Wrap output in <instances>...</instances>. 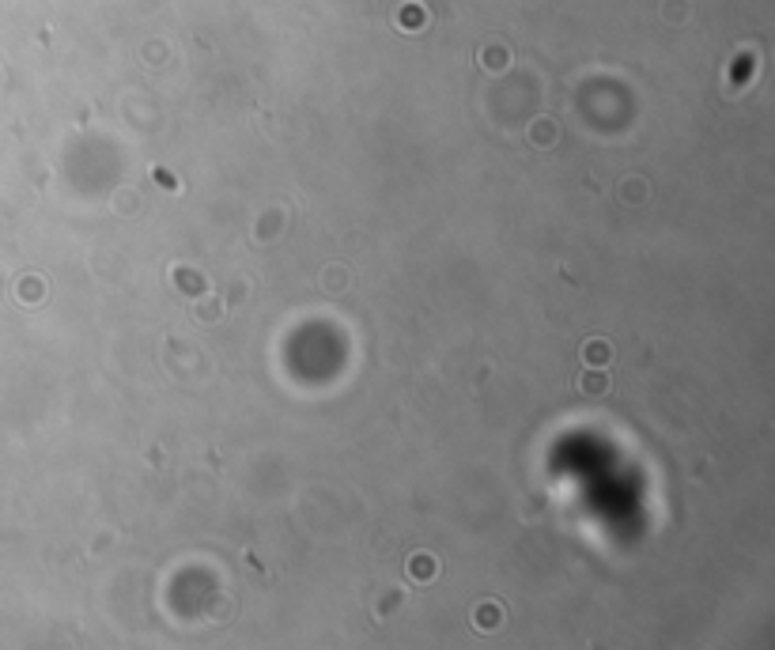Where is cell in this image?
I'll list each match as a JSON object with an SVG mask.
<instances>
[{"label": "cell", "mask_w": 775, "mask_h": 650, "mask_svg": "<svg viewBox=\"0 0 775 650\" xmlns=\"http://www.w3.org/2000/svg\"><path fill=\"white\" fill-rule=\"evenodd\" d=\"M602 386H605L602 378H586V389H590V393H597V389H602Z\"/></svg>", "instance_id": "cell-1"}]
</instances>
